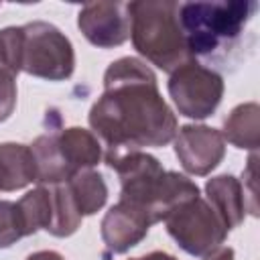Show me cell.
Returning <instances> with one entry per match:
<instances>
[{
    "label": "cell",
    "instance_id": "obj_1",
    "mask_svg": "<svg viewBox=\"0 0 260 260\" xmlns=\"http://www.w3.org/2000/svg\"><path fill=\"white\" fill-rule=\"evenodd\" d=\"M89 126L106 150V165L124 152L165 146L177 134V118L158 93L156 75L136 57L110 63L104 93L89 110Z\"/></svg>",
    "mask_w": 260,
    "mask_h": 260
},
{
    "label": "cell",
    "instance_id": "obj_2",
    "mask_svg": "<svg viewBox=\"0 0 260 260\" xmlns=\"http://www.w3.org/2000/svg\"><path fill=\"white\" fill-rule=\"evenodd\" d=\"M258 2H181L177 6L179 26L183 30L191 57H219L232 51L254 12Z\"/></svg>",
    "mask_w": 260,
    "mask_h": 260
},
{
    "label": "cell",
    "instance_id": "obj_3",
    "mask_svg": "<svg viewBox=\"0 0 260 260\" xmlns=\"http://www.w3.org/2000/svg\"><path fill=\"white\" fill-rule=\"evenodd\" d=\"M179 2H128L134 49L158 69L173 73L193 57L177 18Z\"/></svg>",
    "mask_w": 260,
    "mask_h": 260
},
{
    "label": "cell",
    "instance_id": "obj_4",
    "mask_svg": "<svg viewBox=\"0 0 260 260\" xmlns=\"http://www.w3.org/2000/svg\"><path fill=\"white\" fill-rule=\"evenodd\" d=\"M22 28V59L20 71L49 79L63 81L75 69V53L71 41L51 22L35 20Z\"/></svg>",
    "mask_w": 260,
    "mask_h": 260
},
{
    "label": "cell",
    "instance_id": "obj_5",
    "mask_svg": "<svg viewBox=\"0 0 260 260\" xmlns=\"http://www.w3.org/2000/svg\"><path fill=\"white\" fill-rule=\"evenodd\" d=\"M169 236L191 256H205L223 244L228 230L205 197H195L179 205L165 217Z\"/></svg>",
    "mask_w": 260,
    "mask_h": 260
},
{
    "label": "cell",
    "instance_id": "obj_6",
    "mask_svg": "<svg viewBox=\"0 0 260 260\" xmlns=\"http://www.w3.org/2000/svg\"><path fill=\"white\" fill-rule=\"evenodd\" d=\"M169 93L181 116L203 120L217 110L223 95V79L217 71L191 59L171 73Z\"/></svg>",
    "mask_w": 260,
    "mask_h": 260
},
{
    "label": "cell",
    "instance_id": "obj_7",
    "mask_svg": "<svg viewBox=\"0 0 260 260\" xmlns=\"http://www.w3.org/2000/svg\"><path fill=\"white\" fill-rule=\"evenodd\" d=\"M108 167H112L120 177V185H122L120 201L134 203L148 213V207L165 175L162 165L146 152L132 150V152L120 154Z\"/></svg>",
    "mask_w": 260,
    "mask_h": 260
},
{
    "label": "cell",
    "instance_id": "obj_8",
    "mask_svg": "<svg viewBox=\"0 0 260 260\" xmlns=\"http://www.w3.org/2000/svg\"><path fill=\"white\" fill-rule=\"evenodd\" d=\"M173 140H175V154L181 167L197 177L211 173L225 154V140L221 132L203 124L181 126Z\"/></svg>",
    "mask_w": 260,
    "mask_h": 260
},
{
    "label": "cell",
    "instance_id": "obj_9",
    "mask_svg": "<svg viewBox=\"0 0 260 260\" xmlns=\"http://www.w3.org/2000/svg\"><path fill=\"white\" fill-rule=\"evenodd\" d=\"M77 26L91 45L100 49L118 47L130 37L128 2H89L79 10Z\"/></svg>",
    "mask_w": 260,
    "mask_h": 260
},
{
    "label": "cell",
    "instance_id": "obj_10",
    "mask_svg": "<svg viewBox=\"0 0 260 260\" xmlns=\"http://www.w3.org/2000/svg\"><path fill=\"white\" fill-rule=\"evenodd\" d=\"M150 225L152 221L142 207L118 201L102 219V240L110 254H124L146 238Z\"/></svg>",
    "mask_w": 260,
    "mask_h": 260
},
{
    "label": "cell",
    "instance_id": "obj_11",
    "mask_svg": "<svg viewBox=\"0 0 260 260\" xmlns=\"http://www.w3.org/2000/svg\"><path fill=\"white\" fill-rule=\"evenodd\" d=\"M205 199L215 209L225 230L232 232L244 221L248 211L242 183L234 175H217L205 183Z\"/></svg>",
    "mask_w": 260,
    "mask_h": 260
},
{
    "label": "cell",
    "instance_id": "obj_12",
    "mask_svg": "<svg viewBox=\"0 0 260 260\" xmlns=\"http://www.w3.org/2000/svg\"><path fill=\"white\" fill-rule=\"evenodd\" d=\"M57 140L63 158L73 175L83 169H93L104 156V146L91 130L71 126L57 132Z\"/></svg>",
    "mask_w": 260,
    "mask_h": 260
},
{
    "label": "cell",
    "instance_id": "obj_13",
    "mask_svg": "<svg viewBox=\"0 0 260 260\" xmlns=\"http://www.w3.org/2000/svg\"><path fill=\"white\" fill-rule=\"evenodd\" d=\"M37 181V167L30 146L4 142L0 144V191L24 189Z\"/></svg>",
    "mask_w": 260,
    "mask_h": 260
},
{
    "label": "cell",
    "instance_id": "obj_14",
    "mask_svg": "<svg viewBox=\"0 0 260 260\" xmlns=\"http://www.w3.org/2000/svg\"><path fill=\"white\" fill-rule=\"evenodd\" d=\"M30 152L35 156L39 185H59L73 177L71 169L67 167L65 158H63V152L59 148L57 132L41 134L30 144Z\"/></svg>",
    "mask_w": 260,
    "mask_h": 260
},
{
    "label": "cell",
    "instance_id": "obj_15",
    "mask_svg": "<svg viewBox=\"0 0 260 260\" xmlns=\"http://www.w3.org/2000/svg\"><path fill=\"white\" fill-rule=\"evenodd\" d=\"M195 197H199V187L191 179H187L185 175H179L175 171H165L158 191L148 207L150 221L152 223L165 221V217L171 211H175L179 205H183L185 201L195 199Z\"/></svg>",
    "mask_w": 260,
    "mask_h": 260
},
{
    "label": "cell",
    "instance_id": "obj_16",
    "mask_svg": "<svg viewBox=\"0 0 260 260\" xmlns=\"http://www.w3.org/2000/svg\"><path fill=\"white\" fill-rule=\"evenodd\" d=\"M223 140L236 148L256 150L260 144V108L256 102L236 106L223 122Z\"/></svg>",
    "mask_w": 260,
    "mask_h": 260
},
{
    "label": "cell",
    "instance_id": "obj_17",
    "mask_svg": "<svg viewBox=\"0 0 260 260\" xmlns=\"http://www.w3.org/2000/svg\"><path fill=\"white\" fill-rule=\"evenodd\" d=\"M65 183H67L81 215H93L95 211H100L104 207V203L108 199V185L98 171L83 169V171L75 173L71 179H67Z\"/></svg>",
    "mask_w": 260,
    "mask_h": 260
},
{
    "label": "cell",
    "instance_id": "obj_18",
    "mask_svg": "<svg viewBox=\"0 0 260 260\" xmlns=\"http://www.w3.org/2000/svg\"><path fill=\"white\" fill-rule=\"evenodd\" d=\"M49 187H51V225L47 228V232L57 238H67L77 232L83 215L79 213L67 183L49 185Z\"/></svg>",
    "mask_w": 260,
    "mask_h": 260
},
{
    "label": "cell",
    "instance_id": "obj_19",
    "mask_svg": "<svg viewBox=\"0 0 260 260\" xmlns=\"http://www.w3.org/2000/svg\"><path fill=\"white\" fill-rule=\"evenodd\" d=\"M22 225H24V236L37 234L39 230H47L51 225V187L49 185H39L26 195L16 201Z\"/></svg>",
    "mask_w": 260,
    "mask_h": 260
},
{
    "label": "cell",
    "instance_id": "obj_20",
    "mask_svg": "<svg viewBox=\"0 0 260 260\" xmlns=\"http://www.w3.org/2000/svg\"><path fill=\"white\" fill-rule=\"evenodd\" d=\"M22 59V28L8 26L0 30V71L18 75Z\"/></svg>",
    "mask_w": 260,
    "mask_h": 260
},
{
    "label": "cell",
    "instance_id": "obj_21",
    "mask_svg": "<svg viewBox=\"0 0 260 260\" xmlns=\"http://www.w3.org/2000/svg\"><path fill=\"white\" fill-rule=\"evenodd\" d=\"M20 238H24V225L18 205L14 201H0V248H8Z\"/></svg>",
    "mask_w": 260,
    "mask_h": 260
},
{
    "label": "cell",
    "instance_id": "obj_22",
    "mask_svg": "<svg viewBox=\"0 0 260 260\" xmlns=\"http://www.w3.org/2000/svg\"><path fill=\"white\" fill-rule=\"evenodd\" d=\"M16 106V75L0 71V122L8 120Z\"/></svg>",
    "mask_w": 260,
    "mask_h": 260
},
{
    "label": "cell",
    "instance_id": "obj_23",
    "mask_svg": "<svg viewBox=\"0 0 260 260\" xmlns=\"http://www.w3.org/2000/svg\"><path fill=\"white\" fill-rule=\"evenodd\" d=\"M242 179H244V183H242V187H246V185H250V191H248V197H250V213L252 215H258V207H256V150L252 152V156H250V160H248V167H246V171L242 173ZM246 197V199H248Z\"/></svg>",
    "mask_w": 260,
    "mask_h": 260
},
{
    "label": "cell",
    "instance_id": "obj_24",
    "mask_svg": "<svg viewBox=\"0 0 260 260\" xmlns=\"http://www.w3.org/2000/svg\"><path fill=\"white\" fill-rule=\"evenodd\" d=\"M203 260H234V250L230 246H219L209 254H205Z\"/></svg>",
    "mask_w": 260,
    "mask_h": 260
},
{
    "label": "cell",
    "instance_id": "obj_25",
    "mask_svg": "<svg viewBox=\"0 0 260 260\" xmlns=\"http://www.w3.org/2000/svg\"><path fill=\"white\" fill-rule=\"evenodd\" d=\"M26 260H65V258L55 250H41V252H32L30 256H26Z\"/></svg>",
    "mask_w": 260,
    "mask_h": 260
},
{
    "label": "cell",
    "instance_id": "obj_26",
    "mask_svg": "<svg viewBox=\"0 0 260 260\" xmlns=\"http://www.w3.org/2000/svg\"><path fill=\"white\" fill-rule=\"evenodd\" d=\"M132 260H177V258L167 254V252H150V254H144V256H138Z\"/></svg>",
    "mask_w": 260,
    "mask_h": 260
}]
</instances>
